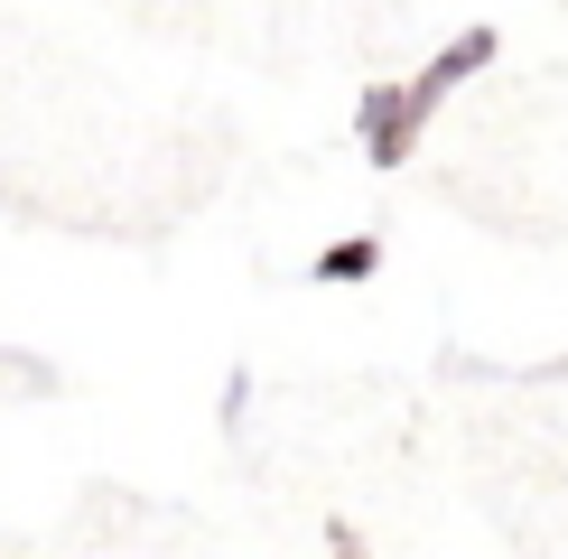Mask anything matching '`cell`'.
Here are the masks:
<instances>
[{
  "label": "cell",
  "mask_w": 568,
  "mask_h": 559,
  "mask_svg": "<svg viewBox=\"0 0 568 559\" xmlns=\"http://www.w3.org/2000/svg\"><path fill=\"white\" fill-rule=\"evenodd\" d=\"M494 65V29H457L438 47L419 75H392V84H364V103H354V140H364V159L373 169H400V159L429 140V122H438V103L457 84H476Z\"/></svg>",
  "instance_id": "1"
},
{
  "label": "cell",
  "mask_w": 568,
  "mask_h": 559,
  "mask_svg": "<svg viewBox=\"0 0 568 559\" xmlns=\"http://www.w3.org/2000/svg\"><path fill=\"white\" fill-rule=\"evenodd\" d=\"M373 271H383V243H373V233H345V243L317 252V280H326V289H354V280H373Z\"/></svg>",
  "instance_id": "2"
}]
</instances>
